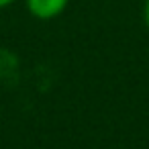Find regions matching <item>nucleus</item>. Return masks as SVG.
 Returning <instances> with one entry per match:
<instances>
[{"instance_id": "f03ea898", "label": "nucleus", "mask_w": 149, "mask_h": 149, "mask_svg": "<svg viewBox=\"0 0 149 149\" xmlns=\"http://www.w3.org/2000/svg\"><path fill=\"white\" fill-rule=\"evenodd\" d=\"M143 21L149 29V0H145V4H143Z\"/></svg>"}, {"instance_id": "f257e3e1", "label": "nucleus", "mask_w": 149, "mask_h": 149, "mask_svg": "<svg viewBox=\"0 0 149 149\" xmlns=\"http://www.w3.org/2000/svg\"><path fill=\"white\" fill-rule=\"evenodd\" d=\"M70 4V0H25V6L29 15H33L39 21H51L57 19Z\"/></svg>"}, {"instance_id": "7ed1b4c3", "label": "nucleus", "mask_w": 149, "mask_h": 149, "mask_svg": "<svg viewBox=\"0 0 149 149\" xmlns=\"http://www.w3.org/2000/svg\"><path fill=\"white\" fill-rule=\"evenodd\" d=\"M15 2H17V0H0V8H6V6H10Z\"/></svg>"}]
</instances>
